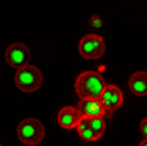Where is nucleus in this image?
<instances>
[{"label": "nucleus", "instance_id": "1", "mask_svg": "<svg viewBox=\"0 0 147 146\" xmlns=\"http://www.w3.org/2000/svg\"><path fill=\"white\" fill-rule=\"evenodd\" d=\"M107 84L96 71H85L75 80V93L80 99H100Z\"/></svg>", "mask_w": 147, "mask_h": 146}, {"label": "nucleus", "instance_id": "14", "mask_svg": "<svg viewBox=\"0 0 147 146\" xmlns=\"http://www.w3.org/2000/svg\"><path fill=\"white\" fill-rule=\"evenodd\" d=\"M138 146H147V137H144L141 142H140V145Z\"/></svg>", "mask_w": 147, "mask_h": 146}, {"label": "nucleus", "instance_id": "12", "mask_svg": "<svg viewBox=\"0 0 147 146\" xmlns=\"http://www.w3.org/2000/svg\"><path fill=\"white\" fill-rule=\"evenodd\" d=\"M90 27L91 28H96V30H100L102 27H103V19L99 16V15H93L91 18H90Z\"/></svg>", "mask_w": 147, "mask_h": 146}, {"label": "nucleus", "instance_id": "8", "mask_svg": "<svg viewBox=\"0 0 147 146\" xmlns=\"http://www.w3.org/2000/svg\"><path fill=\"white\" fill-rule=\"evenodd\" d=\"M81 114L78 111V108L74 106H63L57 114V123L60 124V127H63L66 130L71 128H77L80 121H81Z\"/></svg>", "mask_w": 147, "mask_h": 146}, {"label": "nucleus", "instance_id": "6", "mask_svg": "<svg viewBox=\"0 0 147 146\" xmlns=\"http://www.w3.org/2000/svg\"><path fill=\"white\" fill-rule=\"evenodd\" d=\"M100 101H102L103 106L106 108L107 117H109V115H112L113 111H116V109L122 105V102H124V94H122V92L118 86L110 84V86H107L105 89Z\"/></svg>", "mask_w": 147, "mask_h": 146}, {"label": "nucleus", "instance_id": "7", "mask_svg": "<svg viewBox=\"0 0 147 146\" xmlns=\"http://www.w3.org/2000/svg\"><path fill=\"white\" fill-rule=\"evenodd\" d=\"M77 108L81 117H107V111L100 99H81Z\"/></svg>", "mask_w": 147, "mask_h": 146}, {"label": "nucleus", "instance_id": "13", "mask_svg": "<svg viewBox=\"0 0 147 146\" xmlns=\"http://www.w3.org/2000/svg\"><path fill=\"white\" fill-rule=\"evenodd\" d=\"M140 131H141V134L144 137H147V117L140 123Z\"/></svg>", "mask_w": 147, "mask_h": 146}, {"label": "nucleus", "instance_id": "11", "mask_svg": "<svg viewBox=\"0 0 147 146\" xmlns=\"http://www.w3.org/2000/svg\"><path fill=\"white\" fill-rule=\"evenodd\" d=\"M78 134H80L81 139L87 140V142H96V140H99V139H100V136L97 134L94 130H91L90 127H88V128H85V130H82V131H80Z\"/></svg>", "mask_w": 147, "mask_h": 146}, {"label": "nucleus", "instance_id": "3", "mask_svg": "<svg viewBox=\"0 0 147 146\" xmlns=\"http://www.w3.org/2000/svg\"><path fill=\"white\" fill-rule=\"evenodd\" d=\"M15 84L21 92H25V93L37 92L43 84V74L40 68L30 64L18 69L15 74Z\"/></svg>", "mask_w": 147, "mask_h": 146}, {"label": "nucleus", "instance_id": "9", "mask_svg": "<svg viewBox=\"0 0 147 146\" xmlns=\"http://www.w3.org/2000/svg\"><path fill=\"white\" fill-rule=\"evenodd\" d=\"M129 90L136 96H146L147 94V72L138 71L134 72L128 81Z\"/></svg>", "mask_w": 147, "mask_h": 146}, {"label": "nucleus", "instance_id": "2", "mask_svg": "<svg viewBox=\"0 0 147 146\" xmlns=\"http://www.w3.org/2000/svg\"><path fill=\"white\" fill-rule=\"evenodd\" d=\"M18 139L27 146H37L46 136V128L43 123L37 118H25L18 124Z\"/></svg>", "mask_w": 147, "mask_h": 146}, {"label": "nucleus", "instance_id": "10", "mask_svg": "<svg viewBox=\"0 0 147 146\" xmlns=\"http://www.w3.org/2000/svg\"><path fill=\"white\" fill-rule=\"evenodd\" d=\"M88 120V126L91 130H94L100 137L105 134L106 131V123H105V117H87Z\"/></svg>", "mask_w": 147, "mask_h": 146}, {"label": "nucleus", "instance_id": "4", "mask_svg": "<svg viewBox=\"0 0 147 146\" xmlns=\"http://www.w3.org/2000/svg\"><path fill=\"white\" fill-rule=\"evenodd\" d=\"M78 52L84 59H88V60L100 59L106 52V43H105L103 37H100V35L87 34L80 40Z\"/></svg>", "mask_w": 147, "mask_h": 146}, {"label": "nucleus", "instance_id": "5", "mask_svg": "<svg viewBox=\"0 0 147 146\" xmlns=\"http://www.w3.org/2000/svg\"><path fill=\"white\" fill-rule=\"evenodd\" d=\"M5 59L9 67L21 69L24 67L30 65L31 60V50L24 43H12L5 52Z\"/></svg>", "mask_w": 147, "mask_h": 146}]
</instances>
